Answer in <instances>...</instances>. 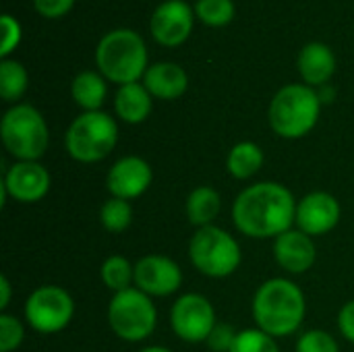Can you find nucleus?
<instances>
[{
    "instance_id": "1",
    "label": "nucleus",
    "mask_w": 354,
    "mask_h": 352,
    "mask_svg": "<svg viewBox=\"0 0 354 352\" xmlns=\"http://www.w3.org/2000/svg\"><path fill=\"white\" fill-rule=\"evenodd\" d=\"M297 199L280 183L266 180L247 187L232 205V222L251 239H278L297 218Z\"/></svg>"
},
{
    "instance_id": "2",
    "label": "nucleus",
    "mask_w": 354,
    "mask_h": 352,
    "mask_svg": "<svg viewBox=\"0 0 354 352\" xmlns=\"http://www.w3.org/2000/svg\"><path fill=\"white\" fill-rule=\"evenodd\" d=\"M251 309L261 332L272 338H286L301 328L307 303L299 284L286 278H272L257 288Z\"/></svg>"
},
{
    "instance_id": "3",
    "label": "nucleus",
    "mask_w": 354,
    "mask_h": 352,
    "mask_svg": "<svg viewBox=\"0 0 354 352\" xmlns=\"http://www.w3.org/2000/svg\"><path fill=\"white\" fill-rule=\"evenodd\" d=\"M97 73L112 83H139L149 68V54L143 37L127 27L108 31L95 48Z\"/></svg>"
},
{
    "instance_id": "4",
    "label": "nucleus",
    "mask_w": 354,
    "mask_h": 352,
    "mask_svg": "<svg viewBox=\"0 0 354 352\" xmlns=\"http://www.w3.org/2000/svg\"><path fill=\"white\" fill-rule=\"evenodd\" d=\"M322 100L315 87L290 83L276 91L270 104V127L282 139H301L309 135L322 114Z\"/></svg>"
},
{
    "instance_id": "5",
    "label": "nucleus",
    "mask_w": 354,
    "mask_h": 352,
    "mask_svg": "<svg viewBox=\"0 0 354 352\" xmlns=\"http://www.w3.org/2000/svg\"><path fill=\"white\" fill-rule=\"evenodd\" d=\"M0 139L17 162H37L48 149L50 131L37 108L15 104L0 120Z\"/></svg>"
},
{
    "instance_id": "6",
    "label": "nucleus",
    "mask_w": 354,
    "mask_h": 352,
    "mask_svg": "<svg viewBox=\"0 0 354 352\" xmlns=\"http://www.w3.org/2000/svg\"><path fill=\"white\" fill-rule=\"evenodd\" d=\"M118 143V124L108 112H81L64 135L68 156L81 164H95L112 154Z\"/></svg>"
},
{
    "instance_id": "7",
    "label": "nucleus",
    "mask_w": 354,
    "mask_h": 352,
    "mask_svg": "<svg viewBox=\"0 0 354 352\" xmlns=\"http://www.w3.org/2000/svg\"><path fill=\"white\" fill-rule=\"evenodd\" d=\"M191 263L207 278H228L241 266V247L236 239L220 226L197 228L189 243Z\"/></svg>"
},
{
    "instance_id": "8",
    "label": "nucleus",
    "mask_w": 354,
    "mask_h": 352,
    "mask_svg": "<svg viewBox=\"0 0 354 352\" xmlns=\"http://www.w3.org/2000/svg\"><path fill=\"white\" fill-rule=\"evenodd\" d=\"M108 324L120 340L143 342L158 326V311L151 297L133 286L110 299Z\"/></svg>"
},
{
    "instance_id": "9",
    "label": "nucleus",
    "mask_w": 354,
    "mask_h": 352,
    "mask_svg": "<svg viewBox=\"0 0 354 352\" xmlns=\"http://www.w3.org/2000/svg\"><path fill=\"white\" fill-rule=\"evenodd\" d=\"M75 315L73 297L54 284L35 288L25 301V319L39 334L62 332Z\"/></svg>"
},
{
    "instance_id": "10",
    "label": "nucleus",
    "mask_w": 354,
    "mask_h": 352,
    "mask_svg": "<svg viewBox=\"0 0 354 352\" xmlns=\"http://www.w3.org/2000/svg\"><path fill=\"white\" fill-rule=\"evenodd\" d=\"M170 326L174 334L191 344L207 342L209 334L218 326L214 305L197 293H187L176 299L170 311Z\"/></svg>"
},
{
    "instance_id": "11",
    "label": "nucleus",
    "mask_w": 354,
    "mask_h": 352,
    "mask_svg": "<svg viewBox=\"0 0 354 352\" xmlns=\"http://www.w3.org/2000/svg\"><path fill=\"white\" fill-rule=\"evenodd\" d=\"M195 25V8L185 0H164L149 17L151 37L164 48L183 46Z\"/></svg>"
},
{
    "instance_id": "12",
    "label": "nucleus",
    "mask_w": 354,
    "mask_h": 352,
    "mask_svg": "<svg viewBox=\"0 0 354 352\" xmlns=\"http://www.w3.org/2000/svg\"><path fill=\"white\" fill-rule=\"evenodd\" d=\"M50 172L39 162H15L2 178V197L19 203H37L50 191Z\"/></svg>"
},
{
    "instance_id": "13",
    "label": "nucleus",
    "mask_w": 354,
    "mask_h": 352,
    "mask_svg": "<svg viewBox=\"0 0 354 352\" xmlns=\"http://www.w3.org/2000/svg\"><path fill=\"white\" fill-rule=\"evenodd\" d=\"M340 203L326 191H313L297 203L295 224L309 237H324L340 222Z\"/></svg>"
},
{
    "instance_id": "14",
    "label": "nucleus",
    "mask_w": 354,
    "mask_h": 352,
    "mask_svg": "<svg viewBox=\"0 0 354 352\" xmlns=\"http://www.w3.org/2000/svg\"><path fill=\"white\" fill-rule=\"evenodd\" d=\"M183 284V270L164 255H147L135 263V288L149 297L174 295Z\"/></svg>"
},
{
    "instance_id": "15",
    "label": "nucleus",
    "mask_w": 354,
    "mask_h": 352,
    "mask_svg": "<svg viewBox=\"0 0 354 352\" xmlns=\"http://www.w3.org/2000/svg\"><path fill=\"white\" fill-rule=\"evenodd\" d=\"M151 178H153L151 166L143 158L124 156L110 168L106 176V185L112 197L133 201L149 189Z\"/></svg>"
},
{
    "instance_id": "16",
    "label": "nucleus",
    "mask_w": 354,
    "mask_h": 352,
    "mask_svg": "<svg viewBox=\"0 0 354 352\" xmlns=\"http://www.w3.org/2000/svg\"><path fill=\"white\" fill-rule=\"evenodd\" d=\"M274 257L282 270L288 274H305L313 268L317 259V249L313 237L303 230L290 228L288 232L274 239Z\"/></svg>"
},
{
    "instance_id": "17",
    "label": "nucleus",
    "mask_w": 354,
    "mask_h": 352,
    "mask_svg": "<svg viewBox=\"0 0 354 352\" xmlns=\"http://www.w3.org/2000/svg\"><path fill=\"white\" fill-rule=\"evenodd\" d=\"M141 83L151 93V98L172 102L185 95L189 87V75L176 62H153L145 71Z\"/></svg>"
},
{
    "instance_id": "18",
    "label": "nucleus",
    "mask_w": 354,
    "mask_h": 352,
    "mask_svg": "<svg viewBox=\"0 0 354 352\" xmlns=\"http://www.w3.org/2000/svg\"><path fill=\"white\" fill-rule=\"evenodd\" d=\"M299 75L309 87H324L336 73V56L324 41H309L301 48L297 58Z\"/></svg>"
},
{
    "instance_id": "19",
    "label": "nucleus",
    "mask_w": 354,
    "mask_h": 352,
    "mask_svg": "<svg viewBox=\"0 0 354 352\" xmlns=\"http://www.w3.org/2000/svg\"><path fill=\"white\" fill-rule=\"evenodd\" d=\"M151 100H153L151 93L145 89L141 81L120 85L114 95V112L127 124H141L151 114V108H153Z\"/></svg>"
},
{
    "instance_id": "20",
    "label": "nucleus",
    "mask_w": 354,
    "mask_h": 352,
    "mask_svg": "<svg viewBox=\"0 0 354 352\" xmlns=\"http://www.w3.org/2000/svg\"><path fill=\"white\" fill-rule=\"evenodd\" d=\"M108 85L97 71H81L71 83V95L83 112H97L106 102Z\"/></svg>"
},
{
    "instance_id": "21",
    "label": "nucleus",
    "mask_w": 354,
    "mask_h": 352,
    "mask_svg": "<svg viewBox=\"0 0 354 352\" xmlns=\"http://www.w3.org/2000/svg\"><path fill=\"white\" fill-rule=\"evenodd\" d=\"M220 207H222L220 193L216 189H212V187H197V189H193L191 195L187 197V203H185L187 218L197 228L212 226L214 220L220 214Z\"/></svg>"
},
{
    "instance_id": "22",
    "label": "nucleus",
    "mask_w": 354,
    "mask_h": 352,
    "mask_svg": "<svg viewBox=\"0 0 354 352\" xmlns=\"http://www.w3.org/2000/svg\"><path fill=\"white\" fill-rule=\"evenodd\" d=\"M266 162L263 149L253 143V141H241L236 143L226 158V170L230 176L239 178V180H247L251 176H255L261 166Z\"/></svg>"
},
{
    "instance_id": "23",
    "label": "nucleus",
    "mask_w": 354,
    "mask_h": 352,
    "mask_svg": "<svg viewBox=\"0 0 354 352\" xmlns=\"http://www.w3.org/2000/svg\"><path fill=\"white\" fill-rule=\"evenodd\" d=\"M29 85L27 68L12 58H4L0 62V98L8 104H17Z\"/></svg>"
},
{
    "instance_id": "24",
    "label": "nucleus",
    "mask_w": 354,
    "mask_h": 352,
    "mask_svg": "<svg viewBox=\"0 0 354 352\" xmlns=\"http://www.w3.org/2000/svg\"><path fill=\"white\" fill-rule=\"evenodd\" d=\"M100 276L104 284L116 295L127 288H133L131 284L135 282V266L122 255H112L102 263Z\"/></svg>"
},
{
    "instance_id": "25",
    "label": "nucleus",
    "mask_w": 354,
    "mask_h": 352,
    "mask_svg": "<svg viewBox=\"0 0 354 352\" xmlns=\"http://www.w3.org/2000/svg\"><path fill=\"white\" fill-rule=\"evenodd\" d=\"M195 17L207 27H226L232 23L236 15L234 0H197L195 2Z\"/></svg>"
},
{
    "instance_id": "26",
    "label": "nucleus",
    "mask_w": 354,
    "mask_h": 352,
    "mask_svg": "<svg viewBox=\"0 0 354 352\" xmlns=\"http://www.w3.org/2000/svg\"><path fill=\"white\" fill-rule=\"evenodd\" d=\"M100 222L108 232H124L133 222V207L127 199L110 197L100 210Z\"/></svg>"
},
{
    "instance_id": "27",
    "label": "nucleus",
    "mask_w": 354,
    "mask_h": 352,
    "mask_svg": "<svg viewBox=\"0 0 354 352\" xmlns=\"http://www.w3.org/2000/svg\"><path fill=\"white\" fill-rule=\"evenodd\" d=\"M230 352H280L276 338L261 332L259 328L241 330L234 338Z\"/></svg>"
},
{
    "instance_id": "28",
    "label": "nucleus",
    "mask_w": 354,
    "mask_h": 352,
    "mask_svg": "<svg viewBox=\"0 0 354 352\" xmlns=\"http://www.w3.org/2000/svg\"><path fill=\"white\" fill-rule=\"evenodd\" d=\"M297 352H340V349L326 330H309L297 340Z\"/></svg>"
},
{
    "instance_id": "29",
    "label": "nucleus",
    "mask_w": 354,
    "mask_h": 352,
    "mask_svg": "<svg viewBox=\"0 0 354 352\" xmlns=\"http://www.w3.org/2000/svg\"><path fill=\"white\" fill-rule=\"evenodd\" d=\"M25 338V330H23V324L8 315V313H2L0 315V352H12L21 346Z\"/></svg>"
},
{
    "instance_id": "30",
    "label": "nucleus",
    "mask_w": 354,
    "mask_h": 352,
    "mask_svg": "<svg viewBox=\"0 0 354 352\" xmlns=\"http://www.w3.org/2000/svg\"><path fill=\"white\" fill-rule=\"evenodd\" d=\"M0 27H2V44H0V56L2 60L4 58H10V54L19 48L21 44V37H23V29H21V23L17 17L12 15H2L0 19Z\"/></svg>"
},
{
    "instance_id": "31",
    "label": "nucleus",
    "mask_w": 354,
    "mask_h": 352,
    "mask_svg": "<svg viewBox=\"0 0 354 352\" xmlns=\"http://www.w3.org/2000/svg\"><path fill=\"white\" fill-rule=\"evenodd\" d=\"M75 6V0H33V8L44 19H60L68 15Z\"/></svg>"
},
{
    "instance_id": "32",
    "label": "nucleus",
    "mask_w": 354,
    "mask_h": 352,
    "mask_svg": "<svg viewBox=\"0 0 354 352\" xmlns=\"http://www.w3.org/2000/svg\"><path fill=\"white\" fill-rule=\"evenodd\" d=\"M239 332L232 330V326L228 324H218L214 328V332L209 334L207 338V346L214 352H230L232 344H234V338H236Z\"/></svg>"
},
{
    "instance_id": "33",
    "label": "nucleus",
    "mask_w": 354,
    "mask_h": 352,
    "mask_svg": "<svg viewBox=\"0 0 354 352\" xmlns=\"http://www.w3.org/2000/svg\"><path fill=\"white\" fill-rule=\"evenodd\" d=\"M338 330L340 334L354 344V301H348L338 313Z\"/></svg>"
},
{
    "instance_id": "34",
    "label": "nucleus",
    "mask_w": 354,
    "mask_h": 352,
    "mask_svg": "<svg viewBox=\"0 0 354 352\" xmlns=\"http://www.w3.org/2000/svg\"><path fill=\"white\" fill-rule=\"evenodd\" d=\"M10 303V282L6 276H0V311H4Z\"/></svg>"
},
{
    "instance_id": "35",
    "label": "nucleus",
    "mask_w": 354,
    "mask_h": 352,
    "mask_svg": "<svg viewBox=\"0 0 354 352\" xmlns=\"http://www.w3.org/2000/svg\"><path fill=\"white\" fill-rule=\"evenodd\" d=\"M319 100H322V104H328V100L330 98H334V89H330V85H324V87H319Z\"/></svg>"
},
{
    "instance_id": "36",
    "label": "nucleus",
    "mask_w": 354,
    "mask_h": 352,
    "mask_svg": "<svg viewBox=\"0 0 354 352\" xmlns=\"http://www.w3.org/2000/svg\"><path fill=\"white\" fill-rule=\"evenodd\" d=\"M139 352H172L168 351V349H164V346H147V349H143V351Z\"/></svg>"
}]
</instances>
